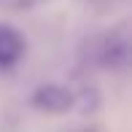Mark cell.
Segmentation results:
<instances>
[{
	"label": "cell",
	"instance_id": "4",
	"mask_svg": "<svg viewBox=\"0 0 132 132\" xmlns=\"http://www.w3.org/2000/svg\"><path fill=\"white\" fill-rule=\"evenodd\" d=\"M43 3L46 0H0V8L22 14V11H32V8H38V5H43Z\"/></svg>",
	"mask_w": 132,
	"mask_h": 132
},
{
	"label": "cell",
	"instance_id": "2",
	"mask_svg": "<svg viewBox=\"0 0 132 132\" xmlns=\"http://www.w3.org/2000/svg\"><path fill=\"white\" fill-rule=\"evenodd\" d=\"M30 103L40 113L62 116V113L73 111L76 94H73V89L62 86V84H40V86H35V92L30 94Z\"/></svg>",
	"mask_w": 132,
	"mask_h": 132
},
{
	"label": "cell",
	"instance_id": "1",
	"mask_svg": "<svg viewBox=\"0 0 132 132\" xmlns=\"http://www.w3.org/2000/svg\"><path fill=\"white\" fill-rule=\"evenodd\" d=\"M132 59V43L127 24H116L105 32H100L92 40V62L111 73H124Z\"/></svg>",
	"mask_w": 132,
	"mask_h": 132
},
{
	"label": "cell",
	"instance_id": "3",
	"mask_svg": "<svg viewBox=\"0 0 132 132\" xmlns=\"http://www.w3.org/2000/svg\"><path fill=\"white\" fill-rule=\"evenodd\" d=\"M27 54V40L14 24H0V70L16 68Z\"/></svg>",
	"mask_w": 132,
	"mask_h": 132
}]
</instances>
